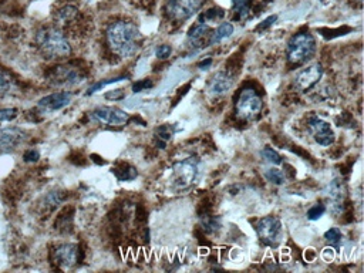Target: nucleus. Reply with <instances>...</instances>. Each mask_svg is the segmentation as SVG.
<instances>
[{"label": "nucleus", "instance_id": "obj_10", "mask_svg": "<svg viewBox=\"0 0 364 273\" xmlns=\"http://www.w3.org/2000/svg\"><path fill=\"white\" fill-rule=\"evenodd\" d=\"M307 128L313 138L323 147H329L334 142V133L329 123L323 121L322 118L311 116L307 120Z\"/></svg>", "mask_w": 364, "mask_h": 273}, {"label": "nucleus", "instance_id": "obj_39", "mask_svg": "<svg viewBox=\"0 0 364 273\" xmlns=\"http://www.w3.org/2000/svg\"><path fill=\"white\" fill-rule=\"evenodd\" d=\"M276 19H278V16H276V15L269 16V17H268L266 20H264V23L259 24V26H257V29H256V30H266L268 27H271L272 24L276 22Z\"/></svg>", "mask_w": 364, "mask_h": 273}, {"label": "nucleus", "instance_id": "obj_9", "mask_svg": "<svg viewBox=\"0 0 364 273\" xmlns=\"http://www.w3.org/2000/svg\"><path fill=\"white\" fill-rule=\"evenodd\" d=\"M256 231L261 241L269 246H276L282 238V224L275 216H266L257 221Z\"/></svg>", "mask_w": 364, "mask_h": 273}, {"label": "nucleus", "instance_id": "obj_12", "mask_svg": "<svg viewBox=\"0 0 364 273\" xmlns=\"http://www.w3.org/2000/svg\"><path fill=\"white\" fill-rule=\"evenodd\" d=\"M323 76V67L316 63V64H311L307 69H304L300 71L296 78H294V88L300 93H304L310 90L311 87L315 86L316 83H319V80Z\"/></svg>", "mask_w": 364, "mask_h": 273}, {"label": "nucleus", "instance_id": "obj_2", "mask_svg": "<svg viewBox=\"0 0 364 273\" xmlns=\"http://www.w3.org/2000/svg\"><path fill=\"white\" fill-rule=\"evenodd\" d=\"M36 43L41 53L48 59H64L71 54V46L62 30L56 27H43L36 34Z\"/></svg>", "mask_w": 364, "mask_h": 273}, {"label": "nucleus", "instance_id": "obj_19", "mask_svg": "<svg viewBox=\"0 0 364 273\" xmlns=\"http://www.w3.org/2000/svg\"><path fill=\"white\" fill-rule=\"evenodd\" d=\"M113 174L117 177V180L118 181H132L137 178V175H138V172L137 170L132 167V165L127 164V162H120V164H117L113 170Z\"/></svg>", "mask_w": 364, "mask_h": 273}, {"label": "nucleus", "instance_id": "obj_28", "mask_svg": "<svg viewBox=\"0 0 364 273\" xmlns=\"http://www.w3.org/2000/svg\"><path fill=\"white\" fill-rule=\"evenodd\" d=\"M262 155L269 161V162H272V164H275V165H279L282 164V156L275 151L273 148H271V147H266V148L262 151Z\"/></svg>", "mask_w": 364, "mask_h": 273}, {"label": "nucleus", "instance_id": "obj_1", "mask_svg": "<svg viewBox=\"0 0 364 273\" xmlns=\"http://www.w3.org/2000/svg\"><path fill=\"white\" fill-rule=\"evenodd\" d=\"M107 43L117 56L131 57L140 48L142 34L135 24L130 22H117L107 29Z\"/></svg>", "mask_w": 364, "mask_h": 273}, {"label": "nucleus", "instance_id": "obj_11", "mask_svg": "<svg viewBox=\"0 0 364 273\" xmlns=\"http://www.w3.org/2000/svg\"><path fill=\"white\" fill-rule=\"evenodd\" d=\"M90 117L91 120L109 125H123L130 120L125 111L117 107H98L90 114Z\"/></svg>", "mask_w": 364, "mask_h": 273}, {"label": "nucleus", "instance_id": "obj_33", "mask_svg": "<svg viewBox=\"0 0 364 273\" xmlns=\"http://www.w3.org/2000/svg\"><path fill=\"white\" fill-rule=\"evenodd\" d=\"M9 88H10V78L5 71L0 69V97L8 93Z\"/></svg>", "mask_w": 364, "mask_h": 273}, {"label": "nucleus", "instance_id": "obj_43", "mask_svg": "<svg viewBox=\"0 0 364 273\" xmlns=\"http://www.w3.org/2000/svg\"><path fill=\"white\" fill-rule=\"evenodd\" d=\"M91 159H93V161H94V162H95V164H98V165H104V164H106V161H104V159H102L101 156L97 155V154H93V155H91Z\"/></svg>", "mask_w": 364, "mask_h": 273}, {"label": "nucleus", "instance_id": "obj_21", "mask_svg": "<svg viewBox=\"0 0 364 273\" xmlns=\"http://www.w3.org/2000/svg\"><path fill=\"white\" fill-rule=\"evenodd\" d=\"M172 134H174V131H172V128H171L170 125H161L160 128H157V131H155V137H157V147L161 149L165 148V145H167V141L171 140Z\"/></svg>", "mask_w": 364, "mask_h": 273}, {"label": "nucleus", "instance_id": "obj_24", "mask_svg": "<svg viewBox=\"0 0 364 273\" xmlns=\"http://www.w3.org/2000/svg\"><path fill=\"white\" fill-rule=\"evenodd\" d=\"M202 227H203L205 232L214 234L221 228V221H219V218L210 216L208 213H205V215H202Z\"/></svg>", "mask_w": 364, "mask_h": 273}, {"label": "nucleus", "instance_id": "obj_8", "mask_svg": "<svg viewBox=\"0 0 364 273\" xmlns=\"http://www.w3.org/2000/svg\"><path fill=\"white\" fill-rule=\"evenodd\" d=\"M84 252L77 245L63 243L53 250V262L62 269H71L83 259Z\"/></svg>", "mask_w": 364, "mask_h": 273}, {"label": "nucleus", "instance_id": "obj_25", "mask_svg": "<svg viewBox=\"0 0 364 273\" xmlns=\"http://www.w3.org/2000/svg\"><path fill=\"white\" fill-rule=\"evenodd\" d=\"M208 29H210L208 24H205L203 22H199V23L194 26V27L189 30V33H188V40H189L191 43H196L198 40L202 39V36L208 31Z\"/></svg>", "mask_w": 364, "mask_h": 273}, {"label": "nucleus", "instance_id": "obj_6", "mask_svg": "<svg viewBox=\"0 0 364 273\" xmlns=\"http://www.w3.org/2000/svg\"><path fill=\"white\" fill-rule=\"evenodd\" d=\"M203 0H167L165 13L172 22H185L202 8Z\"/></svg>", "mask_w": 364, "mask_h": 273}, {"label": "nucleus", "instance_id": "obj_18", "mask_svg": "<svg viewBox=\"0 0 364 273\" xmlns=\"http://www.w3.org/2000/svg\"><path fill=\"white\" fill-rule=\"evenodd\" d=\"M78 16V9L73 5H67V6H63L62 9L57 10V13L55 15V19L57 23L60 26H66V24L71 23L76 20V17Z\"/></svg>", "mask_w": 364, "mask_h": 273}, {"label": "nucleus", "instance_id": "obj_34", "mask_svg": "<svg viewBox=\"0 0 364 273\" xmlns=\"http://www.w3.org/2000/svg\"><path fill=\"white\" fill-rule=\"evenodd\" d=\"M17 108H3L0 110V121H10L17 117Z\"/></svg>", "mask_w": 364, "mask_h": 273}, {"label": "nucleus", "instance_id": "obj_36", "mask_svg": "<svg viewBox=\"0 0 364 273\" xmlns=\"http://www.w3.org/2000/svg\"><path fill=\"white\" fill-rule=\"evenodd\" d=\"M147 216L148 213L145 211V208L142 205H137V208H135V219H137V222L145 224L147 222Z\"/></svg>", "mask_w": 364, "mask_h": 273}, {"label": "nucleus", "instance_id": "obj_15", "mask_svg": "<svg viewBox=\"0 0 364 273\" xmlns=\"http://www.w3.org/2000/svg\"><path fill=\"white\" fill-rule=\"evenodd\" d=\"M233 86V76L229 71H221L217 73L214 78L211 80L210 93L212 95H222L226 91H229Z\"/></svg>", "mask_w": 364, "mask_h": 273}, {"label": "nucleus", "instance_id": "obj_7", "mask_svg": "<svg viewBox=\"0 0 364 273\" xmlns=\"http://www.w3.org/2000/svg\"><path fill=\"white\" fill-rule=\"evenodd\" d=\"M198 175L196 158H186L174 165V185L179 189L191 187Z\"/></svg>", "mask_w": 364, "mask_h": 273}, {"label": "nucleus", "instance_id": "obj_14", "mask_svg": "<svg viewBox=\"0 0 364 273\" xmlns=\"http://www.w3.org/2000/svg\"><path fill=\"white\" fill-rule=\"evenodd\" d=\"M27 138V133L20 128H2L0 130V152H8L17 148Z\"/></svg>", "mask_w": 364, "mask_h": 273}, {"label": "nucleus", "instance_id": "obj_32", "mask_svg": "<svg viewBox=\"0 0 364 273\" xmlns=\"http://www.w3.org/2000/svg\"><path fill=\"white\" fill-rule=\"evenodd\" d=\"M152 86H154V83H152V80H149V78L140 80V81H137V83L132 84V91H134V93H141L142 90L151 88Z\"/></svg>", "mask_w": 364, "mask_h": 273}, {"label": "nucleus", "instance_id": "obj_22", "mask_svg": "<svg viewBox=\"0 0 364 273\" xmlns=\"http://www.w3.org/2000/svg\"><path fill=\"white\" fill-rule=\"evenodd\" d=\"M64 199H66L64 192L53 191V192H50V194L44 198V208H46L47 211H53L56 206L60 205Z\"/></svg>", "mask_w": 364, "mask_h": 273}, {"label": "nucleus", "instance_id": "obj_30", "mask_svg": "<svg viewBox=\"0 0 364 273\" xmlns=\"http://www.w3.org/2000/svg\"><path fill=\"white\" fill-rule=\"evenodd\" d=\"M326 212V206L325 205H315V206H311L309 211H307V219L310 221H316V219L322 218L323 215H325Z\"/></svg>", "mask_w": 364, "mask_h": 273}, {"label": "nucleus", "instance_id": "obj_20", "mask_svg": "<svg viewBox=\"0 0 364 273\" xmlns=\"http://www.w3.org/2000/svg\"><path fill=\"white\" fill-rule=\"evenodd\" d=\"M233 33V26L231 23H222L218 26V29L212 34H211L210 39V44L214 46V44H218L221 43L224 39H228L229 36H232Z\"/></svg>", "mask_w": 364, "mask_h": 273}, {"label": "nucleus", "instance_id": "obj_42", "mask_svg": "<svg viewBox=\"0 0 364 273\" xmlns=\"http://www.w3.org/2000/svg\"><path fill=\"white\" fill-rule=\"evenodd\" d=\"M212 64V59H206V60H202L201 63H198V69L201 70H208L210 66Z\"/></svg>", "mask_w": 364, "mask_h": 273}, {"label": "nucleus", "instance_id": "obj_31", "mask_svg": "<svg viewBox=\"0 0 364 273\" xmlns=\"http://www.w3.org/2000/svg\"><path fill=\"white\" fill-rule=\"evenodd\" d=\"M225 16V12L222 10V9H219V8H214V9H210L205 15H202L201 17V22L202 20H218V19H222ZM203 22V23H205Z\"/></svg>", "mask_w": 364, "mask_h": 273}, {"label": "nucleus", "instance_id": "obj_35", "mask_svg": "<svg viewBox=\"0 0 364 273\" xmlns=\"http://www.w3.org/2000/svg\"><path fill=\"white\" fill-rule=\"evenodd\" d=\"M39 158L40 154L37 149H27L23 154L24 162H36V161H39Z\"/></svg>", "mask_w": 364, "mask_h": 273}, {"label": "nucleus", "instance_id": "obj_3", "mask_svg": "<svg viewBox=\"0 0 364 273\" xmlns=\"http://www.w3.org/2000/svg\"><path fill=\"white\" fill-rule=\"evenodd\" d=\"M316 51V41L309 33H297L289 40L286 48L287 62L290 64H304Z\"/></svg>", "mask_w": 364, "mask_h": 273}, {"label": "nucleus", "instance_id": "obj_26", "mask_svg": "<svg viewBox=\"0 0 364 273\" xmlns=\"http://www.w3.org/2000/svg\"><path fill=\"white\" fill-rule=\"evenodd\" d=\"M121 80H125L124 76H120V77H114V78H109V80H104V81H98V83H95L94 86H91L90 88H88V91H87V95H91V94H94L95 91L101 90L102 87L110 86V84H114V83H118V81H121Z\"/></svg>", "mask_w": 364, "mask_h": 273}, {"label": "nucleus", "instance_id": "obj_29", "mask_svg": "<svg viewBox=\"0 0 364 273\" xmlns=\"http://www.w3.org/2000/svg\"><path fill=\"white\" fill-rule=\"evenodd\" d=\"M266 178L273 182V184H276V185H280V184H283V181H285V177H283V174L282 171L279 170H276V168H271V170H268L266 171Z\"/></svg>", "mask_w": 364, "mask_h": 273}, {"label": "nucleus", "instance_id": "obj_4", "mask_svg": "<svg viewBox=\"0 0 364 273\" xmlns=\"http://www.w3.org/2000/svg\"><path fill=\"white\" fill-rule=\"evenodd\" d=\"M264 108V101L253 88H243L235 104V113L240 120H255Z\"/></svg>", "mask_w": 364, "mask_h": 273}, {"label": "nucleus", "instance_id": "obj_17", "mask_svg": "<svg viewBox=\"0 0 364 273\" xmlns=\"http://www.w3.org/2000/svg\"><path fill=\"white\" fill-rule=\"evenodd\" d=\"M73 215H74V209L73 208H69V206L64 208L59 213L57 219H56V229L60 231V232H64V234L70 232L71 228H73Z\"/></svg>", "mask_w": 364, "mask_h": 273}, {"label": "nucleus", "instance_id": "obj_16", "mask_svg": "<svg viewBox=\"0 0 364 273\" xmlns=\"http://www.w3.org/2000/svg\"><path fill=\"white\" fill-rule=\"evenodd\" d=\"M344 195H346V188L343 185V182H340L339 180H334L333 182H330V185H329V196H330V199L333 202L334 208L339 206V212L343 211L341 203H343Z\"/></svg>", "mask_w": 364, "mask_h": 273}, {"label": "nucleus", "instance_id": "obj_40", "mask_svg": "<svg viewBox=\"0 0 364 273\" xmlns=\"http://www.w3.org/2000/svg\"><path fill=\"white\" fill-rule=\"evenodd\" d=\"M303 258H304L306 262H313V260H316V258H318V253H316L315 249H306L303 252Z\"/></svg>", "mask_w": 364, "mask_h": 273}, {"label": "nucleus", "instance_id": "obj_37", "mask_svg": "<svg viewBox=\"0 0 364 273\" xmlns=\"http://www.w3.org/2000/svg\"><path fill=\"white\" fill-rule=\"evenodd\" d=\"M125 97V93L123 90H114V91H109L106 94V98L107 100H114V101H118V100H123Z\"/></svg>", "mask_w": 364, "mask_h": 273}, {"label": "nucleus", "instance_id": "obj_38", "mask_svg": "<svg viewBox=\"0 0 364 273\" xmlns=\"http://www.w3.org/2000/svg\"><path fill=\"white\" fill-rule=\"evenodd\" d=\"M171 51H172L171 46H167V44L160 46L157 48V57H158V59H167V57H170Z\"/></svg>", "mask_w": 364, "mask_h": 273}, {"label": "nucleus", "instance_id": "obj_27", "mask_svg": "<svg viewBox=\"0 0 364 273\" xmlns=\"http://www.w3.org/2000/svg\"><path fill=\"white\" fill-rule=\"evenodd\" d=\"M325 239L327 242H330V245H333V246H339V243L341 241V232L340 229H337V228H332V229H329L327 232L325 234Z\"/></svg>", "mask_w": 364, "mask_h": 273}, {"label": "nucleus", "instance_id": "obj_13", "mask_svg": "<svg viewBox=\"0 0 364 273\" xmlns=\"http://www.w3.org/2000/svg\"><path fill=\"white\" fill-rule=\"evenodd\" d=\"M71 101V94L69 91H62V93H53L50 95H46L43 98H40L37 102V108L41 113H55L59 110L64 108L66 105H69Z\"/></svg>", "mask_w": 364, "mask_h": 273}, {"label": "nucleus", "instance_id": "obj_5", "mask_svg": "<svg viewBox=\"0 0 364 273\" xmlns=\"http://www.w3.org/2000/svg\"><path fill=\"white\" fill-rule=\"evenodd\" d=\"M47 80L57 87H73L81 84L85 80V74L83 69L74 67L71 64L66 66H57L46 74Z\"/></svg>", "mask_w": 364, "mask_h": 273}, {"label": "nucleus", "instance_id": "obj_41", "mask_svg": "<svg viewBox=\"0 0 364 273\" xmlns=\"http://www.w3.org/2000/svg\"><path fill=\"white\" fill-rule=\"evenodd\" d=\"M334 258V250L332 248H327V249L323 250V259L326 262H332Z\"/></svg>", "mask_w": 364, "mask_h": 273}, {"label": "nucleus", "instance_id": "obj_23", "mask_svg": "<svg viewBox=\"0 0 364 273\" xmlns=\"http://www.w3.org/2000/svg\"><path fill=\"white\" fill-rule=\"evenodd\" d=\"M250 0H233L235 5V13H236V20H245L250 15V8H249Z\"/></svg>", "mask_w": 364, "mask_h": 273}]
</instances>
